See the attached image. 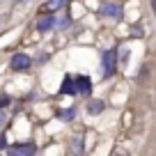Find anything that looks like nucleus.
Masks as SVG:
<instances>
[{
  "mask_svg": "<svg viewBox=\"0 0 156 156\" xmlns=\"http://www.w3.org/2000/svg\"><path fill=\"white\" fill-rule=\"evenodd\" d=\"M115 64H117L115 51H103L101 53V78H110L115 73Z\"/></svg>",
  "mask_w": 156,
  "mask_h": 156,
  "instance_id": "f257e3e1",
  "label": "nucleus"
},
{
  "mask_svg": "<svg viewBox=\"0 0 156 156\" xmlns=\"http://www.w3.org/2000/svg\"><path fill=\"white\" fill-rule=\"evenodd\" d=\"M73 85H76L78 94H85V97L92 94V78H90V76H76V78H73Z\"/></svg>",
  "mask_w": 156,
  "mask_h": 156,
  "instance_id": "f03ea898",
  "label": "nucleus"
},
{
  "mask_svg": "<svg viewBox=\"0 0 156 156\" xmlns=\"http://www.w3.org/2000/svg\"><path fill=\"white\" fill-rule=\"evenodd\" d=\"M30 58L25 53H16L14 58H12V62H9V69L12 71H25V69H30Z\"/></svg>",
  "mask_w": 156,
  "mask_h": 156,
  "instance_id": "7ed1b4c3",
  "label": "nucleus"
},
{
  "mask_svg": "<svg viewBox=\"0 0 156 156\" xmlns=\"http://www.w3.org/2000/svg\"><path fill=\"white\" fill-rule=\"evenodd\" d=\"M101 14L108 16V19H119V16H122V7L117 5V2H106V5L101 7Z\"/></svg>",
  "mask_w": 156,
  "mask_h": 156,
  "instance_id": "20e7f679",
  "label": "nucleus"
},
{
  "mask_svg": "<svg viewBox=\"0 0 156 156\" xmlns=\"http://www.w3.org/2000/svg\"><path fill=\"white\" fill-rule=\"evenodd\" d=\"M34 151H37V145H32V142H23V145L9 147V154H34Z\"/></svg>",
  "mask_w": 156,
  "mask_h": 156,
  "instance_id": "39448f33",
  "label": "nucleus"
},
{
  "mask_svg": "<svg viewBox=\"0 0 156 156\" xmlns=\"http://www.w3.org/2000/svg\"><path fill=\"white\" fill-rule=\"evenodd\" d=\"M53 25H55V19H53V14H51V12L37 21V30H39V32H48Z\"/></svg>",
  "mask_w": 156,
  "mask_h": 156,
  "instance_id": "423d86ee",
  "label": "nucleus"
},
{
  "mask_svg": "<svg viewBox=\"0 0 156 156\" xmlns=\"http://www.w3.org/2000/svg\"><path fill=\"white\" fill-rule=\"evenodd\" d=\"M60 94H76V85H73L71 76H64L62 85H60Z\"/></svg>",
  "mask_w": 156,
  "mask_h": 156,
  "instance_id": "0eeeda50",
  "label": "nucleus"
},
{
  "mask_svg": "<svg viewBox=\"0 0 156 156\" xmlns=\"http://www.w3.org/2000/svg\"><path fill=\"white\" fill-rule=\"evenodd\" d=\"M69 5V0H48L44 5V9L46 12H55V9H62V7H67Z\"/></svg>",
  "mask_w": 156,
  "mask_h": 156,
  "instance_id": "6e6552de",
  "label": "nucleus"
},
{
  "mask_svg": "<svg viewBox=\"0 0 156 156\" xmlns=\"http://www.w3.org/2000/svg\"><path fill=\"white\" fill-rule=\"evenodd\" d=\"M103 108H106V103H103V101H90V108H87V110L92 112V115H99Z\"/></svg>",
  "mask_w": 156,
  "mask_h": 156,
  "instance_id": "1a4fd4ad",
  "label": "nucleus"
},
{
  "mask_svg": "<svg viewBox=\"0 0 156 156\" xmlns=\"http://www.w3.org/2000/svg\"><path fill=\"white\" fill-rule=\"evenodd\" d=\"M73 115H76V112H73V108H67V110H60V112H58L60 119H73Z\"/></svg>",
  "mask_w": 156,
  "mask_h": 156,
  "instance_id": "9d476101",
  "label": "nucleus"
},
{
  "mask_svg": "<svg viewBox=\"0 0 156 156\" xmlns=\"http://www.w3.org/2000/svg\"><path fill=\"white\" fill-rule=\"evenodd\" d=\"M71 151H76V154L83 151V140H80V138H73L71 140Z\"/></svg>",
  "mask_w": 156,
  "mask_h": 156,
  "instance_id": "9b49d317",
  "label": "nucleus"
},
{
  "mask_svg": "<svg viewBox=\"0 0 156 156\" xmlns=\"http://www.w3.org/2000/svg\"><path fill=\"white\" fill-rule=\"evenodd\" d=\"M69 23H71V19H69V16H64V19L62 21H60V28H67V25Z\"/></svg>",
  "mask_w": 156,
  "mask_h": 156,
  "instance_id": "f8f14e48",
  "label": "nucleus"
},
{
  "mask_svg": "<svg viewBox=\"0 0 156 156\" xmlns=\"http://www.w3.org/2000/svg\"><path fill=\"white\" fill-rule=\"evenodd\" d=\"M131 34H133V37H140L142 30H140V28H133V30H131Z\"/></svg>",
  "mask_w": 156,
  "mask_h": 156,
  "instance_id": "ddd939ff",
  "label": "nucleus"
},
{
  "mask_svg": "<svg viewBox=\"0 0 156 156\" xmlns=\"http://www.w3.org/2000/svg\"><path fill=\"white\" fill-rule=\"evenodd\" d=\"M5 122H7V115L2 112V108H0V124H5Z\"/></svg>",
  "mask_w": 156,
  "mask_h": 156,
  "instance_id": "4468645a",
  "label": "nucleus"
},
{
  "mask_svg": "<svg viewBox=\"0 0 156 156\" xmlns=\"http://www.w3.org/2000/svg\"><path fill=\"white\" fill-rule=\"evenodd\" d=\"M119 58H122V60H126V58H129V48H122V53H119Z\"/></svg>",
  "mask_w": 156,
  "mask_h": 156,
  "instance_id": "2eb2a0df",
  "label": "nucleus"
},
{
  "mask_svg": "<svg viewBox=\"0 0 156 156\" xmlns=\"http://www.w3.org/2000/svg\"><path fill=\"white\" fill-rule=\"evenodd\" d=\"M151 9H154V14H156V0H151Z\"/></svg>",
  "mask_w": 156,
  "mask_h": 156,
  "instance_id": "dca6fc26",
  "label": "nucleus"
}]
</instances>
